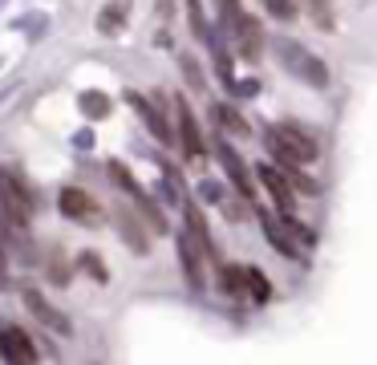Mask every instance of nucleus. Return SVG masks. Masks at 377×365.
Here are the masks:
<instances>
[{"instance_id":"f257e3e1","label":"nucleus","mask_w":377,"mask_h":365,"mask_svg":"<svg viewBox=\"0 0 377 365\" xmlns=\"http://www.w3.org/2000/svg\"><path fill=\"white\" fill-rule=\"evenodd\" d=\"M264 142H268V151H272V159H276L284 171H301V166L316 163V139L304 126H296V122L272 126L264 134Z\"/></svg>"},{"instance_id":"f03ea898","label":"nucleus","mask_w":377,"mask_h":365,"mask_svg":"<svg viewBox=\"0 0 377 365\" xmlns=\"http://www.w3.org/2000/svg\"><path fill=\"white\" fill-rule=\"evenodd\" d=\"M276 57H280V65H284L292 77H301V81H308V86H316V89L328 86L325 61L313 57L304 45H296V41H288V37H276Z\"/></svg>"},{"instance_id":"7ed1b4c3","label":"nucleus","mask_w":377,"mask_h":365,"mask_svg":"<svg viewBox=\"0 0 377 365\" xmlns=\"http://www.w3.org/2000/svg\"><path fill=\"white\" fill-rule=\"evenodd\" d=\"M0 207L13 215V219H21V224H29L33 219V207H37V199L21 183V175L16 171H4V166H0Z\"/></svg>"},{"instance_id":"20e7f679","label":"nucleus","mask_w":377,"mask_h":365,"mask_svg":"<svg viewBox=\"0 0 377 365\" xmlns=\"http://www.w3.org/2000/svg\"><path fill=\"white\" fill-rule=\"evenodd\" d=\"M110 179H114V183H118V187L126 191V195H130V199H134V207H139V211L146 215V224H151V231H166V219H163V211L154 207V199H151V195H146V191L139 187V179L130 175V171H126L122 163H110Z\"/></svg>"},{"instance_id":"39448f33","label":"nucleus","mask_w":377,"mask_h":365,"mask_svg":"<svg viewBox=\"0 0 377 365\" xmlns=\"http://www.w3.org/2000/svg\"><path fill=\"white\" fill-rule=\"evenodd\" d=\"M154 98H159V101H146L142 94H126V101H130V106H134V110L142 114L146 130H151V134H154L159 142H166V146H171V142H175L179 134L171 130V122L163 118V110H166V94H154Z\"/></svg>"},{"instance_id":"423d86ee","label":"nucleus","mask_w":377,"mask_h":365,"mask_svg":"<svg viewBox=\"0 0 377 365\" xmlns=\"http://www.w3.org/2000/svg\"><path fill=\"white\" fill-rule=\"evenodd\" d=\"M0 357L4 365H37V345L21 325H4L0 329Z\"/></svg>"},{"instance_id":"0eeeda50","label":"nucleus","mask_w":377,"mask_h":365,"mask_svg":"<svg viewBox=\"0 0 377 365\" xmlns=\"http://www.w3.org/2000/svg\"><path fill=\"white\" fill-rule=\"evenodd\" d=\"M57 207H61L69 219H77V224H101L98 199H94L89 191H81V187H65L61 195H57Z\"/></svg>"},{"instance_id":"6e6552de","label":"nucleus","mask_w":377,"mask_h":365,"mask_svg":"<svg viewBox=\"0 0 377 365\" xmlns=\"http://www.w3.org/2000/svg\"><path fill=\"white\" fill-rule=\"evenodd\" d=\"M203 260H207V252L195 244V236H191V231H183V236H179V264H183V272H187V284H191L195 292L207 284V276H203Z\"/></svg>"},{"instance_id":"1a4fd4ad","label":"nucleus","mask_w":377,"mask_h":365,"mask_svg":"<svg viewBox=\"0 0 377 365\" xmlns=\"http://www.w3.org/2000/svg\"><path fill=\"white\" fill-rule=\"evenodd\" d=\"M215 154H219V163H223V171H227V179L236 183V191H239V199L243 203H251L256 199V187H251V175H248V166H243V159H239L227 142H215Z\"/></svg>"},{"instance_id":"9d476101","label":"nucleus","mask_w":377,"mask_h":365,"mask_svg":"<svg viewBox=\"0 0 377 365\" xmlns=\"http://www.w3.org/2000/svg\"><path fill=\"white\" fill-rule=\"evenodd\" d=\"M25 309H29L33 316H37V321H41L45 329H53V333H61V337L69 333V316H65L61 309H57V304H49V301H45V292H37V289H25Z\"/></svg>"},{"instance_id":"9b49d317","label":"nucleus","mask_w":377,"mask_h":365,"mask_svg":"<svg viewBox=\"0 0 377 365\" xmlns=\"http://www.w3.org/2000/svg\"><path fill=\"white\" fill-rule=\"evenodd\" d=\"M231 37H236V49H239V57H243V61H256V57L264 53V29H260V21H256V16L243 13V21L231 29Z\"/></svg>"},{"instance_id":"f8f14e48","label":"nucleus","mask_w":377,"mask_h":365,"mask_svg":"<svg viewBox=\"0 0 377 365\" xmlns=\"http://www.w3.org/2000/svg\"><path fill=\"white\" fill-rule=\"evenodd\" d=\"M175 118H179V142H183V151H187V159H203V134L199 126H195V114H191V106L183 98L175 101Z\"/></svg>"},{"instance_id":"ddd939ff","label":"nucleus","mask_w":377,"mask_h":365,"mask_svg":"<svg viewBox=\"0 0 377 365\" xmlns=\"http://www.w3.org/2000/svg\"><path fill=\"white\" fill-rule=\"evenodd\" d=\"M256 175H260V183L268 187V195L276 199L280 215H292V183H288V175H280L272 163H264L260 171H256Z\"/></svg>"},{"instance_id":"4468645a","label":"nucleus","mask_w":377,"mask_h":365,"mask_svg":"<svg viewBox=\"0 0 377 365\" xmlns=\"http://www.w3.org/2000/svg\"><path fill=\"white\" fill-rule=\"evenodd\" d=\"M260 224H264L268 244H272V248H276L280 256H288V260H301V256H304V248L296 244V239H292V231H288L284 224H280L276 215H260Z\"/></svg>"},{"instance_id":"2eb2a0df","label":"nucleus","mask_w":377,"mask_h":365,"mask_svg":"<svg viewBox=\"0 0 377 365\" xmlns=\"http://www.w3.org/2000/svg\"><path fill=\"white\" fill-rule=\"evenodd\" d=\"M126 16H130V4H126V0H110L98 13V33L101 37H118L126 29Z\"/></svg>"},{"instance_id":"dca6fc26","label":"nucleus","mask_w":377,"mask_h":365,"mask_svg":"<svg viewBox=\"0 0 377 365\" xmlns=\"http://www.w3.org/2000/svg\"><path fill=\"white\" fill-rule=\"evenodd\" d=\"M304 13L313 16V25L321 33H333L337 29V9H333V0H304Z\"/></svg>"},{"instance_id":"f3484780","label":"nucleus","mask_w":377,"mask_h":365,"mask_svg":"<svg viewBox=\"0 0 377 365\" xmlns=\"http://www.w3.org/2000/svg\"><path fill=\"white\" fill-rule=\"evenodd\" d=\"M211 118L227 130V134H239V139H248V134H251L248 118H239V114L231 110V106H223V101H219V106H211Z\"/></svg>"},{"instance_id":"a211bd4d","label":"nucleus","mask_w":377,"mask_h":365,"mask_svg":"<svg viewBox=\"0 0 377 365\" xmlns=\"http://www.w3.org/2000/svg\"><path fill=\"white\" fill-rule=\"evenodd\" d=\"M118 227H122V239L134 248V252H146V248H151V239H146V231H142L139 219H130L126 211H118Z\"/></svg>"},{"instance_id":"6ab92c4d","label":"nucleus","mask_w":377,"mask_h":365,"mask_svg":"<svg viewBox=\"0 0 377 365\" xmlns=\"http://www.w3.org/2000/svg\"><path fill=\"white\" fill-rule=\"evenodd\" d=\"M219 284H223L227 296H248V280H243V268L223 264L219 268Z\"/></svg>"},{"instance_id":"aec40b11","label":"nucleus","mask_w":377,"mask_h":365,"mask_svg":"<svg viewBox=\"0 0 377 365\" xmlns=\"http://www.w3.org/2000/svg\"><path fill=\"white\" fill-rule=\"evenodd\" d=\"M243 280H248V296L251 301H272V284H268V276L260 272V268H243Z\"/></svg>"},{"instance_id":"412c9836","label":"nucleus","mask_w":377,"mask_h":365,"mask_svg":"<svg viewBox=\"0 0 377 365\" xmlns=\"http://www.w3.org/2000/svg\"><path fill=\"white\" fill-rule=\"evenodd\" d=\"M81 114H86V118H106V114H110V98L98 94V89L81 94Z\"/></svg>"},{"instance_id":"4be33fe9","label":"nucleus","mask_w":377,"mask_h":365,"mask_svg":"<svg viewBox=\"0 0 377 365\" xmlns=\"http://www.w3.org/2000/svg\"><path fill=\"white\" fill-rule=\"evenodd\" d=\"M81 268H86L89 276L98 280V284H106V276H110V272H106V264H101V260H98L94 252H86V256H81Z\"/></svg>"},{"instance_id":"5701e85b","label":"nucleus","mask_w":377,"mask_h":365,"mask_svg":"<svg viewBox=\"0 0 377 365\" xmlns=\"http://www.w3.org/2000/svg\"><path fill=\"white\" fill-rule=\"evenodd\" d=\"M187 13H191V29H195V37H211V33H207V21H203L199 0H187Z\"/></svg>"},{"instance_id":"b1692460","label":"nucleus","mask_w":377,"mask_h":365,"mask_svg":"<svg viewBox=\"0 0 377 365\" xmlns=\"http://www.w3.org/2000/svg\"><path fill=\"white\" fill-rule=\"evenodd\" d=\"M264 4L276 21H292V16H296V4H292V0H264Z\"/></svg>"},{"instance_id":"393cba45","label":"nucleus","mask_w":377,"mask_h":365,"mask_svg":"<svg viewBox=\"0 0 377 365\" xmlns=\"http://www.w3.org/2000/svg\"><path fill=\"white\" fill-rule=\"evenodd\" d=\"M183 74H187V81H191L195 89H203V74H199V65L191 61V57H183Z\"/></svg>"},{"instance_id":"a878e982","label":"nucleus","mask_w":377,"mask_h":365,"mask_svg":"<svg viewBox=\"0 0 377 365\" xmlns=\"http://www.w3.org/2000/svg\"><path fill=\"white\" fill-rule=\"evenodd\" d=\"M203 199L207 203H223V191L215 187V183H203Z\"/></svg>"},{"instance_id":"bb28decb","label":"nucleus","mask_w":377,"mask_h":365,"mask_svg":"<svg viewBox=\"0 0 377 365\" xmlns=\"http://www.w3.org/2000/svg\"><path fill=\"white\" fill-rule=\"evenodd\" d=\"M0 289H4V256H0Z\"/></svg>"}]
</instances>
